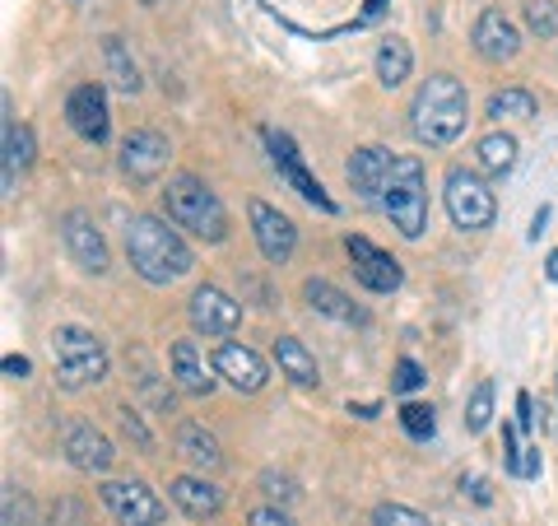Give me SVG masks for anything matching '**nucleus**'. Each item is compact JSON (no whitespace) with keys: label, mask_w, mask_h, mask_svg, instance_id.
Wrapping results in <instances>:
<instances>
[{"label":"nucleus","mask_w":558,"mask_h":526,"mask_svg":"<svg viewBox=\"0 0 558 526\" xmlns=\"http://www.w3.org/2000/svg\"><path fill=\"white\" fill-rule=\"evenodd\" d=\"M266 14H275L284 28L303 38H340V33L373 28L387 14V0H256Z\"/></svg>","instance_id":"1"},{"label":"nucleus","mask_w":558,"mask_h":526,"mask_svg":"<svg viewBox=\"0 0 558 526\" xmlns=\"http://www.w3.org/2000/svg\"><path fill=\"white\" fill-rule=\"evenodd\" d=\"M465 121H470V98L457 75L438 70V75L418 84V94L410 103V131L418 145H433V150L451 145V140L465 135Z\"/></svg>","instance_id":"2"},{"label":"nucleus","mask_w":558,"mask_h":526,"mask_svg":"<svg viewBox=\"0 0 558 526\" xmlns=\"http://www.w3.org/2000/svg\"><path fill=\"white\" fill-rule=\"evenodd\" d=\"M126 256H131V271L145 279V285H172V279L191 275V266H196V256H191L182 234L168 229V219H159V215H135L131 219Z\"/></svg>","instance_id":"3"},{"label":"nucleus","mask_w":558,"mask_h":526,"mask_svg":"<svg viewBox=\"0 0 558 526\" xmlns=\"http://www.w3.org/2000/svg\"><path fill=\"white\" fill-rule=\"evenodd\" d=\"M163 210H168V219L178 224V229L196 234L201 242H223L229 238V210H223V201L196 178V172H178V178L168 182Z\"/></svg>","instance_id":"4"},{"label":"nucleus","mask_w":558,"mask_h":526,"mask_svg":"<svg viewBox=\"0 0 558 526\" xmlns=\"http://www.w3.org/2000/svg\"><path fill=\"white\" fill-rule=\"evenodd\" d=\"M381 210L400 229V238H424L428 229V182H424V164L414 154H396L387 191H381Z\"/></svg>","instance_id":"5"},{"label":"nucleus","mask_w":558,"mask_h":526,"mask_svg":"<svg viewBox=\"0 0 558 526\" xmlns=\"http://www.w3.org/2000/svg\"><path fill=\"white\" fill-rule=\"evenodd\" d=\"M51 359H57V387L84 392L108 378V349L94 331L84 326H57L51 331Z\"/></svg>","instance_id":"6"},{"label":"nucleus","mask_w":558,"mask_h":526,"mask_svg":"<svg viewBox=\"0 0 558 526\" xmlns=\"http://www.w3.org/2000/svg\"><path fill=\"white\" fill-rule=\"evenodd\" d=\"M442 196H447V215L457 229L465 234H480V229H494V215H498V196L488 191V182L470 168H451L447 182H442Z\"/></svg>","instance_id":"7"},{"label":"nucleus","mask_w":558,"mask_h":526,"mask_svg":"<svg viewBox=\"0 0 558 526\" xmlns=\"http://www.w3.org/2000/svg\"><path fill=\"white\" fill-rule=\"evenodd\" d=\"M98 494L102 507L117 517V526H159L168 517V503L140 480H108Z\"/></svg>","instance_id":"8"},{"label":"nucleus","mask_w":558,"mask_h":526,"mask_svg":"<svg viewBox=\"0 0 558 526\" xmlns=\"http://www.w3.org/2000/svg\"><path fill=\"white\" fill-rule=\"evenodd\" d=\"M266 145H270V164L279 168V178H284L293 191H299L307 205H317V210H326V215H336V201H330V196H326V187L307 172L303 154L293 150V140H289L284 131H266Z\"/></svg>","instance_id":"9"},{"label":"nucleus","mask_w":558,"mask_h":526,"mask_svg":"<svg viewBox=\"0 0 558 526\" xmlns=\"http://www.w3.org/2000/svg\"><path fill=\"white\" fill-rule=\"evenodd\" d=\"M61 242H65V252L75 256V266L80 271H89V275H108V238H102L98 224L84 215V210H65L61 215Z\"/></svg>","instance_id":"10"},{"label":"nucleus","mask_w":558,"mask_h":526,"mask_svg":"<svg viewBox=\"0 0 558 526\" xmlns=\"http://www.w3.org/2000/svg\"><path fill=\"white\" fill-rule=\"evenodd\" d=\"M344 252H349V261H354V275H359L363 289H373V294H396L400 279H405L400 261H396L391 252H381L377 242H368V238L349 234V238H344Z\"/></svg>","instance_id":"11"},{"label":"nucleus","mask_w":558,"mask_h":526,"mask_svg":"<svg viewBox=\"0 0 558 526\" xmlns=\"http://www.w3.org/2000/svg\"><path fill=\"white\" fill-rule=\"evenodd\" d=\"M191 326L201 331V336H233L242 326V303L233 294H223L219 285H201L191 294Z\"/></svg>","instance_id":"12"},{"label":"nucleus","mask_w":558,"mask_h":526,"mask_svg":"<svg viewBox=\"0 0 558 526\" xmlns=\"http://www.w3.org/2000/svg\"><path fill=\"white\" fill-rule=\"evenodd\" d=\"M168 159H172L168 135L163 131H149V127L131 131L126 145H121V172H126L131 182H154L168 168Z\"/></svg>","instance_id":"13"},{"label":"nucleus","mask_w":558,"mask_h":526,"mask_svg":"<svg viewBox=\"0 0 558 526\" xmlns=\"http://www.w3.org/2000/svg\"><path fill=\"white\" fill-rule=\"evenodd\" d=\"M247 215H252V234H256L260 256H266L270 266H284V261L293 256V248H299V229H293V219L279 215V210L266 205V201H252Z\"/></svg>","instance_id":"14"},{"label":"nucleus","mask_w":558,"mask_h":526,"mask_svg":"<svg viewBox=\"0 0 558 526\" xmlns=\"http://www.w3.org/2000/svg\"><path fill=\"white\" fill-rule=\"evenodd\" d=\"M65 121L75 127V135H84L89 145H102L112 131V112H108V94L102 84H75L65 98Z\"/></svg>","instance_id":"15"},{"label":"nucleus","mask_w":558,"mask_h":526,"mask_svg":"<svg viewBox=\"0 0 558 526\" xmlns=\"http://www.w3.org/2000/svg\"><path fill=\"white\" fill-rule=\"evenodd\" d=\"M215 373L229 382L233 392H260L270 382V373H266V359L256 355V349H247V345H238V340H223L219 349H215Z\"/></svg>","instance_id":"16"},{"label":"nucleus","mask_w":558,"mask_h":526,"mask_svg":"<svg viewBox=\"0 0 558 526\" xmlns=\"http://www.w3.org/2000/svg\"><path fill=\"white\" fill-rule=\"evenodd\" d=\"M470 43H475V51L484 61H512L517 51H521V33H517V24L508 20L502 10H480V20H475V28H470Z\"/></svg>","instance_id":"17"},{"label":"nucleus","mask_w":558,"mask_h":526,"mask_svg":"<svg viewBox=\"0 0 558 526\" xmlns=\"http://www.w3.org/2000/svg\"><path fill=\"white\" fill-rule=\"evenodd\" d=\"M391 154L381 150V145H363V150H354L349 154V164H344V178H349V187L359 191L363 201H377L381 191H387V178H391Z\"/></svg>","instance_id":"18"},{"label":"nucleus","mask_w":558,"mask_h":526,"mask_svg":"<svg viewBox=\"0 0 558 526\" xmlns=\"http://www.w3.org/2000/svg\"><path fill=\"white\" fill-rule=\"evenodd\" d=\"M0 182H5V196H14V187H20V172H28L33 164V131L20 127L10 112V94H5V127H0Z\"/></svg>","instance_id":"19"},{"label":"nucleus","mask_w":558,"mask_h":526,"mask_svg":"<svg viewBox=\"0 0 558 526\" xmlns=\"http://www.w3.org/2000/svg\"><path fill=\"white\" fill-rule=\"evenodd\" d=\"M65 457L75 462L80 470H108L112 462H117V447H112V438L108 433H98L94 425H70V433H65Z\"/></svg>","instance_id":"20"},{"label":"nucleus","mask_w":558,"mask_h":526,"mask_svg":"<svg viewBox=\"0 0 558 526\" xmlns=\"http://www.w3.org/2000/svg\"><path fill=\"white\" fill-rule=\"evenodd\" d=\"M168 494H172V503H178L186 517H196V522L219 517V507H223V489L209 485V480H201V476H178V480H168Z\"/></svg>","instance_id":"21"},{"label":"nucleus","mask_w":558,"mask_h":526,"mask_svg":"<svg viewBox=\"0 0 558 526\" xmlns=\"http://www.w3.org/2000/svg\"><path fill=\"white\" fill-rule=\"evenodd\" d=\"M168 363H172V382H178L186 396H209V392H215V378H209V368L201 363L196 340H178V345H172Z\"/></svg>","instance_id":"22"},{"label":"nucleus","mask_w":558,"mask_h":526,"mask_svg":"<svg viewBox=\"0 0 558 526\" xmlns=\"http://www.w3.org/2000/svg\"><path fill=\"white\" fill-rule=\"evenodd\" d=\"M303 298H307L312 312H322V318H330V322H344V326H359L363 322V308L349 303V294H340L330 279H307Z\"/></svg>","instance_id":"23"},{"label":"nucleus","mask_w":558,"mask_h":526,"mask_svg":"<svg viewBox=\"0 0 558 526\" xmlns=\"http://www.w3.org/2000/svg\"><path fill=\"white\" fill-rule=\"evenodd\" d=\"M275 363H279V373H284L289 382H299V387H317V382H322L317 355H312L303 340H293V336H279L275 340Z\"/></svg>","instance_id":"24"},{"label":"nucleus","mask_w":558,"mask_h":526,"mask_svg":"<svg viewBox=\"0 0 558 526\" xmlns=\"http://www.w3.org/2000/svg\"><path fill=\"white\" fill-rule=\"evenodd\" d=\"M414 75V51H410V43L405 38H391L377 47V84L381 89H400V84H405Z\"/></svg>","instance_id":"25"},{"label":"nucleus","mask_w":558,"mask_h":526,"mask_svg":"<svg viewBox=\"0 0 558 526\" xmlns=\"http://www.w3.org/2000/svg\"><path fill=\"white\" fill-rule=\"evenodd\" d=\"M102 65H108V80H112V89H121V94H140V65H135V57H131V47L121 43V38H102Z\"/></svg>","instance_id":"26"},{"label":"nucleus","mask_w":558,"mask_h":526,"mask_svg":"<svg viewBox=\"0 0 558 526\" xmlns=\"http://www.w3.org/2000/svg\"><path fill=\"white\" fill-rule=\"evenodd\" d=\"M178 452H182V457H186L191 466H201V470H215V466H223L219 438L209 433L205 425H196V419H191V425H182V429H178Z\"/></svg>","instance_id":"27"},{"label":"nucleus","mask_w":558,"mask_h":526,"mask_svg":"<svg viewBox=\"0 0 558 526\" xmlns=\"http://www.w3.org/2000/svg\"><path fill=\"white\" fill-rule=\"evenodd\" d=\"M521 433H526V429H521L517 419H512L508 429H502V452H508V470H512L517 480H535V476H539V452H535Z\"/></svg>","instance_id":"28"},{"label":"nucleus","mask_w":558,"mask_h":526,"mask_svg":"<svg viewBox=\"0 0 558 526\" xmlns=\"http://www.w3.org/2000/svg\"><path fill=\"white\" fill-rule=\"evenodd\" d=\"M480 168L494 172V178H508V172L517 168V140L502 135V131L484 135V140H480Z\"/></svg>","instance_id":"29"},{"label":"nucleus","mask_w":558,"mask_h":526,"mask_svg":"<svg viewBox=\"0 0 558 526\" xmlns=\"http://www.w3.org/2000/svg\"><path fill=\"white\" fill-rule=\"evenodd\" d=\"M539 112V103L531 89H498L494 98H488V117H517V121H531Z\"/></svg>","instance_id":"30"},{"label":"nucleus","mask_w":558,"mask_h":526,"mask_svg":"<svg viewBox=\"0 0 558 526\" xmlns=\"http://www.w3.org/2000/svg\"><path fill=\"white\" fill-rule=\"evenodd\" d=\"M0 522H5V526H33V522H38V513H33V499H28L24 485L5 480V489H0Z\"/></svg>","instance_id":"31"},{"label":"nucleus","mask_w":558,"mask_h":526,"mask_svg":"<svg viewBox=\"0 0 558 526\" xmlns=\"http://www.w3.org/2000/svg\"><path fill=\"white\" fill-rule=\"evenodd\" d=\"M488 419H494V382H480L475 392H470V406H465V429L470 433H484Z\"/></svg>","instance_id":"32"},{"label":"nucleus","mask_w":558,"mask_h":526,"mask_svg":"<svg viewBox=\"0 0 558 526\" xmlns=\"http://www.w3.org/2000/svg\"><path fill=\"white\" fill-rule=\"evenodd\" d=\"M526 28L535 33V38H558V5L554 0H526Z\"/></svg>","instance_id":"33"},{"label":"nucleus","mask_w":558,"mask_h":526,"mask_svg":"<svg viewBox=\"0 0 558 526\" xmlns=\"http://www.w3.org/2000/svg\"><path fill=\"white\" fill-rule=\"evenodd\" d=\"M373 526H438V522L414 513V507H405V503H377L373 507Z\"/></svg>","instance_id":"34"},{"label":"nucleus","mask_w":558,"mask_h":526,"mask_svg":"<svg viewBox=\"0 0 558 526\" xmlns=\"http://www.w3.org/2000/svg\"><path fill=\"white\" fill-rule=\"evenodd\" d=\"M117 425H121V433H126L140 452H145V457H154V447H159V443H154V433L145 429V419H140V410L121 406V410H117Z\"/></svg>","instance_id":"35"},{"label":"nucleus","mask_w":558,"mask_h":526,"mask_svg":"<svg viewBox=\"0 0 558 526\" xmlns=\"http://www.w3.org/2000/svg\"><path fill=\"white\" fill-rule=\"evenodd\" d=\"M400 425H405L410 438H433V429H438V419H433V406H418V401H410V406H400Z\"/></svg>","instance_id":"36"},{"label":"nucleus","mask_w":558,"mask_h":526,"mask_svg":"<svg viewBox=\"0 0 558 526\" xmlns=\"http://www.w3.org/2000/svg\"><path fill=\"white\" fill-rule=\"evenodd\" d=\"M135 387L149 396V406L159 410V415H172V392L159 387V373H140V378H135Z\"/></svg>","instance_id":"37"},{"label":"nucleus","mask_w":558,"mask_h":526,"mask_svg":"<svg viewBox=\"0 0 558 526\" xmlns=\"http://www.w3.org/2000/svg\"><path fill=\"white\" fill-rule=\"evenodd\" d=\"M391 387H396V392H418V387H424V368H418L414 359H400Z\"/></svg>","instance_id":"38"},{"label":"nucleus","mask_w":558,"mask_h":526,"mask_svg":"<svg viewBox=\"0 0 558 526\" xmlns=\"http://www.w3.org/2000/svg\"><path fill=\"white\" fill-rule=\"evenodd\" d=\"M260 489H266V494H270V499H279V503L299 499V485H293L289 476H275V470H266V476H260Z\"/></svg>","instance_id":"39"},{"label":"nucleus","mask_w":558,"mask_h":526,"mask_svg":"<svg viewBox=\"0 0 558 526\" xmlns=\"http://www.w3.org/2000/svg\"><path fill=\"white\" fill-rule=\"evenodd\" d=\"M247 526H299V522H293L284 507H256V513L247 517Z\"/></svg>","instance_id":"40"},{"label":"nucleus","mask_w":558,"mask_h":526,"mask_svg":"<svg viewBox=\"0 0 558 526\" xmlns=\"http://www.w3.org/2000/svg\"><path fill=\"white\" fill-rule=\"evenodd\" d=\"M0 368H5V378H28L33 373V363L24 355H5V359H0Z\"/></svg>","instance_id":"41"},{"label":"nucleus","mask_w":558,"mask_h":526,"mask_svg":"<svg viewBox=\"0 0 558 526\" xmlns=\"http://www.w3.org/2000/svg\"><path fill=\"white\" fill-rule=\"evenodd\" d=\"M517 425H521V429H531V425H535V415H531V392H521V396H517Z\"/></svg>","instance_id":"42"},{"label":"nucleus","mask_w":558,"mask_h":526,"mask_svg":"<svg viewBox=\"0 0 558 526\" xmlns=\"http://www.w3.org/2000/svg\"><path fill=\"white\" fill-rule=\"evenodd\" d=\"M545 224H549V205H539V210H535V219H531V238L545 234Z\"/></svg>","instance_id":"43"},{"label":"nucleus","mask_w":558,"mask_h":526,"mask_svg":"<svg viewBox=\"0 0 558 526\" xmlns=\"http://www.w3.org/2000/svg\"><path fill=\"white\" fill-rule=\"evenodd\" d=\"M470 494H475L480 503H488V485L484 480H470Z\"/></svg>","instance_id":"44"},{"label":"nucleus","mask_w":558,"mask_h":526,"mask_svg":"<svg viewBox=\"0 0 558 526\" xmlns=\"http://www.w3.org/2000/svg\"><path fill=\"white\" fill-rule=\"evenodd\" d=\"M349 415H359V419H377V406H349Z\"/></svg>","instance_id":"45"},{"label":"nucleus","mask_w":558,"mask_h":526,"mask_svg":"<svg viewBox=\"0 0 558 526\" xmlns=\"http://www.w3.org/2000/svg\"><path fill=\"white\" fill-rule=\"evenodd\" d=\"M545 275L554 279V285H558V252H549V261H545Z\"/></svg>","instance_id":"46"},{"label":"nucleus","mask_w":558,"mask_h":526,"mask_svg":"<svg viewBox=\"0 0 558 526\" xmlns=\"http://www.w3.org/2000/svg\"><path fill=\"white\" fill-rule=\"evenodd\" d=\"M140 5H159V0H140Z\"/></svg>","instance_id":"47"}]
</instances>
